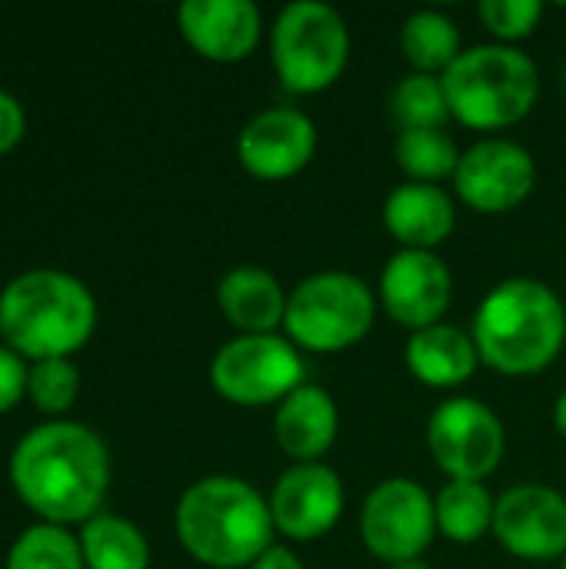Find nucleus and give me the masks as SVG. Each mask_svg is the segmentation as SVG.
Masks as SVG:
<instances>
[{
    "label": "nucleus",
    "instance_id": "obj_1",
    "mask_svg": "<svg viewBox=\"0 0 566 569\" xmlns=\"http://www.w3.org/2000/svg\"><path fill=\"white\" fill-rule=\"evenodd\" d=\"M10 483L43 523H87L107 497L110 453L90 427L53 420L13 447Z\"/></svg>",
    "mask_w": 566,
    "mask_h": 569
},
{
    "label": "nucleus",
    "instance_id": "obj_2",
    "mask_svg": "<svg viewBox=\"0 0 566 569\" xmlns=\"http://www.w3.org/2000/svg\"><path fill=\"white\" fill-rule=\"evenodd\" d=\"M470 337L494 373H544L566 347L564 300L540 280L510 277L480 300Z\"/></svg>",
    "mask_w": 566,
    "mask_h": 569
},
{
    "label": "nucleus",
    "instance_id": "obj_3",
    "mask_svg": "<svg viewBox=\"0 0 566 569\" xmlns=\"http://www.w3.org/2000/svg\"><path fill=\"white\" fill-rule=\"evenodd\" d=\"M183 550L210 569H250L274 547L270 500L240 477L190 483L173 513Z\"/></svg>",
    "mask_w": 566,
    "mask_h": 569
},
{
    "label": "nucleus",
    "instance_id": "obj_4",
    "mask_svg": "<svg viewBox=\"0 0 566 569\" xmlns=\"http://www.w3.org/2000/svg\"><path fill=\"white\" fill-rule=\"evenodd\" d=\"M97 327L93 293L63 270H27L0 290V337L20 357L70 360Z\"/></svg>",
    "mask_w": 566,
    "mask_h": 569
},
{
    "label": "nucleus",
    "instance_id": "obj_5",
    "mask_svg": "<svg viewBox=\"0 0 566 569\" xmlns=\"http://www.w3.org/2000/svg\"><path fill=\"white\" fill-rule=\"evenodd\" d=\"M450 117L470 130H507L530 117L540 97L537 63L507 43L464 50L444 73Z\"/></svg>",
    "mask_w": 566,
    "mask_h": 569
},
{
    "label": "nucleus",
    "instance_id": "obj_6",
    "mask_svg": "<svg viewBox=\"0 0 566 569\" xmlns=\"http://www.w3.org/2000/svg\"><path fill=\"white\" fill-rule=\"evenodd\" d=\"M270 60L284 90L324 93L350 63V30L337 7L320 0L287 3L270 30Z\"/></svg>",
    "mask_w": 566,
    "mask_h": 569
},
{
    "label": "nucleus",
    "instance_id": "obj_7",
    "mask_svg": "<svg viewBox=\"0 0 566 569\" xmlns=\"http://www.w3.org/2000/svg\"><path fill=\"white\" fill-rule=\"evenodd\" d=\"M374 317L377 297L360 277L324 270L290 290L284 333L297 350L344 353L370 333Z\"/></svg>",
    "mask_w": 566,
    "mask_h": 569
},
{
    "label": "nucleus",
    "instance_id": "obj_8",
    "mask_svg": "<svg viewBox=\"0 0 566 569\" xmlns=\"http://www.w3.org/2000/svg\"><path fill=\"white\" fill-rule=\"evenodd\" d=\"M210 383L234 407H280L304 387V357L287 337L240 333L217 350Z\"/></svg>",
    "mask_w": 566,
    "mask_h": 569
},
{
    "label": "nucleus",
    "instance_id": "obj_9",
    "mask_svg": "<svg viewBox=\"0 0 566 569\" xmlns=\"http://www.w3.org/2000/svg\"><path fill=\"white\" fill-rule=\"evenodd\" d=\"M360 537L364 547L390 567L420 560L437 537L434 497L410 477L377 483L360 507Z\"/></svg>",
    "mask_w": 566,
    "mask_h": 569
},
{
    "label": "nucleus",
    "instance_id": "obj_10",
    "mask_svg": "<svg viewBox=\"0 0 566 569\" xmlns=\"http://www.w3.org/2000/svg\"><path fill=\"white\" fill-rule=\"evenodd\" d=\"M427 447L434 463L450 480L484 483L507 453V430L487 403L474 397H457L444 400L430 413Z\"/></svg>",
    "mask_w": 566,
    "mask_h": 569
},
{
    "label": "nucleus",
    "instance_id": "obj_11",
    "mask_svg": "<svg viewBox=\"0 0 566 569\" xmlns=\"http://www.w3.org/2000/svg\"><path fill=\"white\" fill-rule=\"evenodd\" d=\"M457 197L477 213H510L537 187V163L527 147L490 137L460 153L454 173Z\"/></svg>",
    "mask_w": 566,
    "mask_h": 569
},
{
    "label": "nucleus",
    "instance_id": "obj_12",
    "mask_svg": "<svg viewBox=\"0 0 566 569\" xmlns=\"http://www.w3.org/2000/svg\"><path fill=\"white\" fill-rule=\"evenodd\" d=\"M497 543L527 563L566 557V497L544 483H517L497 497L494 510Z\"/></svg>",
    "mask_w": 566,
    "mask_h": 569
},
{
    "label": "nucleus",
    "instance_id": "obj_13",
    "mask_svg": "<svg viewBox=\"0 0 566 569\" xmlns=\"http://www.w3.org/2000/svg\"><path fill=\"white\" fill-rule=\"evenodd\" d=\"M380 307L410 333L437 327L454 300L450 267L434 250H397L380 273Z\"/></svg>",
    "mask_w": 566,
    "mask_h": 569
},
{
    "label": "nucleus",
    "instance_id": "obj_14",
    "mask_svg": "<svg viewBox=\"0 0 566 569\" xmlns=\"http://www.w3.org/2000/svg\"><path fill=\"white\" fill-rule=\"evenodd\" d=\"M270 517L280 537L314 543L344 517V480L327 463H294L274 483Z\"/></svg>",
    "mask_w": 566,
    "mask_h": 569
},
{
    "label": "nucleus",
    "instance_id": "obj_15",
    "mask_svg": "<svg viewBox=\"0 0 566 569\" xmlns=\"http://www.w3.org/2000/svg\"><path fill=\"white\" fill-rule=\"evenodd\" d=\"M317 153V127L304 110L270 107L250 117L237 137V160L257 180H290Z\"/></svg>",
    "mask_w": 566,
    "mask_h": 569
},
{
    "label": "nucleus",
    "instance_id": "obj_16",
    "mask_svg": "<svg viewBox=\"0 0 566 569\" xmlns=\"http://www.w3.org/2000/svg\"><path fill=\"white\" fill-rule=\"evenodd\" d=\"M177 27L183 40L214 63L247 60L264 37L260 7L250 0H187L177 10Z\"/></svg>",
    "mask_w": 566,
    "mask_h": 569
},
{
    "label": "nucleus",
    "instance_id": "obj_17",
    "mask_svg": "<svg viewBox=\"0 0 566 569\" xmlns=\"http://www.w3.org/2000/svg\"><path fill=\"white\" fill-rule=\"evenodd\" d=\"M384 227L400 250H437L457 227L454 197L437 183H400L384 203Z\"/></svg>",
    "mask_w": 566,
    "mask_h": 569
},
{
    "label": "nucleus",
    "instance_id": "obj_18",
    "mask_svg": "<svg viewBox=\"0 0 566 569\" xmlns=\"http://www.w3.org/2000/svg\"><path fill=\"white\" fill-rule=\"evenodd\" d=\"M340 430V413L324 387L304 383L274 413V440L294 463H324Z\"/></svg>",
    "mask_w": 566,
    "mask_h": 569
},
{
    "label": "nucleus",
    "instance_id": "obj_19",
    "mask_svg": "<svg viewBox=\"0 0 566 569\" xmlns=\"http://www.w3.org/2000/svg\"><path fill=\"white\" fill-rule=\"evenodd\" d=\"M287 290L264 267L244 263L217 283V307L240 333H277L287 317Z\"/></svg>",
    "mask_w": 566,
    "mask_h": 569
},
{
    "label": "nucleus",
    "instance_id": "obj_20",
    "mask_svg": "<svg viewBox=\"0 0 566 569\" xmlns=\"http://www.w3.org/2000/svg\"><path fill=\"white\" fill-rule=\"evenodd\" d=\"M404 360H407V370L424 387H434V390H457L480 367L474 337L450 323H437V327L410 333Z\"/></svg>",
    "mask_w": 566,
    "mask_h": 569
},
{
    "label": "nucleus",
    "instance_id": "obj_21",
    "mask_svg": "<svg viewBox=\"0 0 566 569\" xmlns=\"http://www.w3.org/2000/svg\"><path fill=\"white\" fill-rule=\"evenodd\" d=\"M434 510H437V533H444L450 543L470 547V543L484 540L487 533H494L497 500L490 497V490L484 483L450 480L434 497Z\"/></svg>",
    "mask_w": 566,
    "mask_h": 569
},
{
    "label": "nucleus",
    "instance_id": "obj_22",
    "mask_svg": "<svg viewBox=\"0 0 566 569\" xmlns=\"http://www.w3.org/2000/svg\"><path fill=\"white\" fill-rule=\"evenodd\" d=\"M400 47L414 73H434L444 77L460 50V30L457 23L440 10H417L400 27Z\"/></svg>",
    "mask_w": 566,
    "mask_h": 569
},
{
    "label": "nucleus",
    "instance_id": "obj_23",
    "mask_svg": "<svg viewBox=\"0 0 566 569\" xmlns=\"http://www.w3.org/2000/svg\"><path fill=\"white\" fill-rule=\"evenodd\" d=\"M80 550L87 569H147L150 567V547L140 527H133L123 517L97 513L83 523Z\"/></svg>",
    "mask_w": 566,
    "mask_h": 569
},
{
    "label": "nucleus",
    "instance_id": "obj_24",
    "mask_svg": "<svg viewBox=\"0 0 566 569\" xmlns=\"http://www.w3.org/2000/svg\"><path fill=\"white\" fill-rule=\"evenodd\" d=\"M394 157L414 183H440L454 177L460 163V150L444 130H400Z\"/></svg>",
    "mask_w": 566,
    "mask_h": 569
},
{
    "label": "nucleus",
    "instance_id": "obj_25",
    "mask_svg": "<svg viewBox=\"0 0 566 569\" xmlns=\"http://www.w3.org/2000/svg\"><path fill=\"white\" fill-rule=\"evenodd\" d=\"M7 569H87V563L73 533L53 523H37L13 540Z\"/></svg>",
    "mask_w": 566,
    "mask_h": 569
},
{
    "label": "nucleus",
    "instance_id": "obj_26",
    "mask_svg": "<svg viewBox=\"0 0 566 569\" xmlns=\"http://www.w3.org/2000/svg\"><path fill=\"white\" fill-rule=\"evenodd\" d=\"M390 110L400 130H444V123L450 120L444 77H434V73L404 77L394 90Z\"/></svg>",
    "mask_w": 566,
    "mask_h": 569
},
{
    "label": "nucleus",
    "instance_id": "obj_27",
    "mask_svg": "<svg viewBox=\"0 0 566 569\" xmlns=\"http://www.w3.org/2000/svg\"><path fill=\"white\" fill-rule=\"evenodd\" d=\"M77 390H80V373L67 357L63 360H40V363L30 367L27 393L37 403V410L63 413L77 400Z\"/></svg>",
    "mask_w": 566,
    "mask_h": 569
},
{
    "label": "nucleus",
    "instance_id": "obj_28",
    "mask_svg": "<svg viewBox=\"0 0 566 569\" xmlns=\"http://www.w3.org/2000/svg\"><path fill=\"white\" fill-rule=\"evenodd\" d=\"M480 23L497 37V43L514 47L517 40L530 37L544 20L540 0H484L477 7Z\"/></svg>",
    "mask_w": 566,
    "mask_h": 569
},
{
    "label": "nucleus",
    "instance_id": "obj_29",
    "mask_svg": "<svg viewBox=\"0 0 566 569\" xmlns=\"http://www.w3.org/2000/svg\"><path fill=\"white\" fill-rule=\"evenodd\" d=\"M27 377L30 370L23 367L20 353H13L10 347H0V413L17 407V400L27 390Z\"/></svg>",
    "mask_w": 566,
    "mask_h": 569
},
{
    "label": "nucleus",
    "instance_id": "obj_30",
    "mask_svg": "<svg viewBox=\"0 0 566 569\" xmlns=\"http://www.w3.org/2000/svg\"><path fill=\"white\" fill-rule=\"evenodd\" d=\"M23 127H27V117H23V107L13 93L0 90V157L7 150H13L23 137Z\"/></svg>",
    "mask_w": 566,
    "mask_h": 569
},
{
    "label": "nucleus",
    "instance_id": "obj_31",
    "mask_svg": "<svg viewBox=\"0 0 566 569\" xmlns=\"http://www.w3.org/2000/svg\"><path fill=\"white\" fill-rule=\"evenodd\" d=\"M250 569H307V567L297 560V553H294V550H287V547H277V543H274V547H270V550H267V553H264V557H260V560H257Z\"/></svg>",
    "mask_w": 566,
    "mask_h": 569
},
{
    "label": "nucleus",
    "instance_id": "obj_32",
    "mask_svg": "<svg viewBox=\"0 0 566 569\" xmlns=\"http://www.w3.org/2000/svg\"><path fill=\"white\" fill-rule=\"evenodd\" d=\"M554 427H557V433L566 440V390L557 397V403H554Z\"/></svg>",
    "mask_w": 566,
    "mask_h": 569
},
{
    "label": "nucleus",
    "instance_id": "obj_33",
    "mask_svg": "<svg viewBox=\"0 0 566 569\" xmlns=\"http://www.w3.org/2000/svg\"><path fill=\"white\" fill-rule=\"evenodd\" d=\"M390 569H434V567H427L424 560H410V563H397V567H390Z\"/></svg>",
    "mask_w": 566,
    "mask_h": 569
},
{
    "label": "nucleus",
    "instance_id": "obj_34",
    "mask_svg": "<svg viewBox=\"0 0 566 569\" xmlns=\"http://www.w3.org/2000/svg\"><path fill=\"white\" fill-rule=\"evenodd\" d=\"M560 569H566V557H564V560H560Z\"/></svg>",
    "mask_w": 566,
    "mask_h": 569
},
{
    "label": "nucleus",
    "instance_id": "obj_35",
    "mask_svg": "<svg viewBox=\"0 0 566 569\" xmlns=\"http://www.w3.org/2000/svg\"><path fill=\"white\" fill-rule=\"evenodd\" d=\"M564 87H566V67H564Z\"/></svg>",
    "mask_w": 566,
    "mask_h": 569
}]
</instances>
